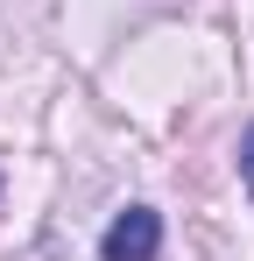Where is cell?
I'll use <instances>...</instances> for the list:
<instances>
[{
    "label": "cell",
    "instance_id": "7a4b0ae2",
    "mask_svg": "<svg viewBox=\"0 0 254 261\" xmlns=\"http://www.w3.org/2000/svg\"><path fill=\"white\" fill-rule=\"evenodd\" d=\"M240 170H247V191H254V127L240 134Z\"/></svg>",
    "mask_w": 254,
    "mask_h": 261
},
{
    "label": "cell",
    "instance_id": "6da1fadb",
    "mask_svg": "<svg viewBox=\"0 0 254 261\" xmlns=\"http://www.w3.org/2000/svg\"><path fill=\"white\" fill-rule=\"evenodd\" d=\"M156 247H163V219L148 212V205H127V212L106 226V240H99L106 261H156Z\"/></svg>",
    "mask_w": 254,
    "mask_h": 261
}]
</instances>
